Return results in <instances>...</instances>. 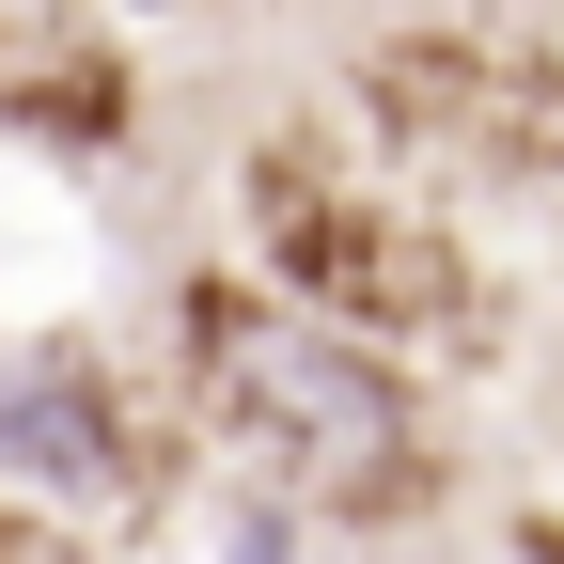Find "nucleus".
<instances>
[{
	"instance_id": "obj_1",
	"label": "nucleus",
	"mask_w": 564,
	"mask_h": 564,
	"mask_svg": "<svg viewBox=\"0 0 564 564\" xmlns=\"http://www.w3.org/2000/svg\"><path fill=\"white\" fill-rule=\"evenodd\" d=\"M188 392H204V423H220L267 486H299L314 518L377 533V518L440 502V440H423L408 361L282 314L267 282H188Z\"/></svg>"
},
{
	"instance_id": "obj_3",
	"label": "nucleus",
	"mask_w": 564,
	"mask_h": 564,
	"mask_svg": "<svg viewBox=\"0 0 564 564\" xmlns=\"http://www.w3.org/2000/svg\"><path fill=\"white\" fill-rule=\"evenodd\" d=\"M361 126L440 188H564V32L518 0L392 17L361 47Z\"/></svg>"
},
{
	"instance_id": "obj_2",
	"label": "nucleus",
	"mask_w": 564,
	"mask_h": 564,
	"mask_svg": "<svg viewBox=\"0 0 564 564\" xmlns=\"http://www.w3.org/2000/svg\"><path fill=\"white\" fill-rule=\"evenodd\" d=\"M251 236H267V299L314 314V329H345V345H377V361L502 329L470 236L423 220V204H392V188H361L345 158H314V141H267L251 158Z\"/></svg>"
},
{
	"instance_id": "obj_4",
	"label": "nucleus",
	"mask_w": 564,
	"mask_h": 564,
	"mask_svg": "<svg viewBox=\"0 0 564 564\" xmlns=\"http://www.w3.org/2000/svg\"><path fill=\"white\" fill-rule=\"evenodd\" d=\"M0 110H32L63 141H110L126 126V79H110V47L63 17V0H0Z\"/></svg>"
}]
</instances>
